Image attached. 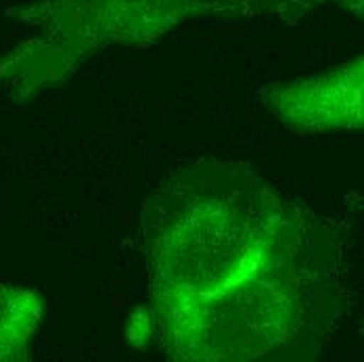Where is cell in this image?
I'll return each mask as SVG.
<instances>
[{
  "mask_svg": "<svg viewBox=\"0 0 364 362\" xmlns=\"http://www.w3.org/2000/svg\"><path fill=\"white\" fill-rule=\"evenodd\" d=\"M149 319L176 361H252L293 339L327 289L337 245L245 164L201 159L143 206Z\"/></svg>",
  "mask_w": 364,
  "mask_h": 362,
  "instance_id": "cell-1",
  "label": "cell"
},
{
  "mask_svg": "<svg viewBox=\"0 0 364 362\" xmlns=\"http://www.w3.org/2000/svg\"><path fill=\"white\" fill-rule=\"evenodd\" d=\"M259 99L293 130L363 126V57L321 75L264 86Z\"/></svg>",
  "mask_w": 364,
  "mask_h": 362,
  "instance_id": "cell-2",
  "label": "cell"
},
{
  "mask_svg": "<svg viewBox=\"0 0 364 362\" xmlns=\"http://www.w3.org/2000/svg\"><path fill=\"white\" fill-rule=\"evenodd\" d=\"M42 314L38 293L0 283V361L19 358L26 352Z\"/></svg>",
  "mask_w": 364,
  "mask_h": 362,
  "instance_id": "cell-3",
  "label": "cell"
}]
</instances>
